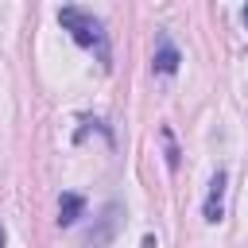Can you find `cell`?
Here are the masks:
<instances>
[{"instance_id":"cell-1","label":"cell","mask_w":248,"mask_h":248,"mask_svg":"<svg viewBox=\"0 0 248 248\" xmlns=\"http://www.w3.org/2000/svg\"><path fill=\"white\" fill-rule=\"evenodd\" d=\"M58 23L74 35V43H78V46L97 50L105 70L112 66V62H108V46H105V23H101L97 16H89V12H81V8H58Z\"/></svg>"},{"instance_id":"cell-2","label":"cell","mask_w":248,"mask_h":248,"mask_svg":"<svg viewBox=\"0 0 248 248\" xmlns=\"http://www.w3.org/2000/svg\"><path fill=\"white\" fill-rule=\"evenodd\" d=\"M120 213H124V209H120L116 202H108L105 213H101V221H97V229H89L85 244H89V248H105V244L116 236V229H120Z\"/></svg>"},{"instance_id":"cell-3","label":"cell","mask_w":248,"mask_h":248,"mask_svg":"<svg viewBox=\"0 0 248 248\" xmlns=\"http://www.w3.org/2000/svg\"><path fill=\"white\" fill-rule=\"evenodd\" d=\"M225 186H229V174L217 170L213 182H209V198H205V205H202V217H205L209 225H217V221L225 217Z\"/></svg>"},{"instance_id":"cell-4","label":"cell","mask_w":248,"mask_h":248,"mask_svg":"<svg viewBox=\"0 0 248 248\" xmlns=\"http://www.w3.org/2000/svg\"><path fill=\"white\" fill-rule=\"evenodd\" d=\"M178 62H182L178 46H174L170 39H159V46H155V54H151V70H155V74H174Z\"/></svg>"},{"instance_id":"cell-5","label":"cell","mask_w":248,"mask_h":248,"mask_svg":"<svg viewBox=\"0 0 248 248\" xmlns=\"http://www.w3.org/2000/svg\"><path fill=\"white\" fill-rule=\"evenodd\" d=\"M81 209H85L81 194H62V198H58V225H74V221L81 217Z\"/></svg>"},{"instance_id":"cell-6","label":"cell","mask_w":248,"mask_h":248,"mask_svg":"<svg viewBox=\"0 0 248 248\" xmlns=\"http://www.w3.org/2000/svg\"><path fill=\"white\" fill-rule=\"evenodd\" d=\"M163 143H167V167H178V147H174L170 128H163Z\"/></svg>"},{"instance_id":"cell-7","label":"cell","mask_w":248,"mask_h":248,"mask_svg":"<svg viewBox=\"0 0 248 248\" xmlns=\"http://www.w3.org/2000/svg\"><path fill=\"white\" fill-rule=\"evenodd\" d=\"M0 248H8V232H4V225H0Z\"/></svg>"},{"instance_id":"cell-8","label":"cell","mask_w":248,"mask_h":248,"mask_svg":"<svg viewBox=\"0 0 248 248\" xmlns=\"http://www.w3.org/2000/svg\"><path fill=\"white\" fill-rule=\"evenodd\" d=\"M240 19H244V27H248V4H244V12H240Z\"/></svg>"}]
</instances>
